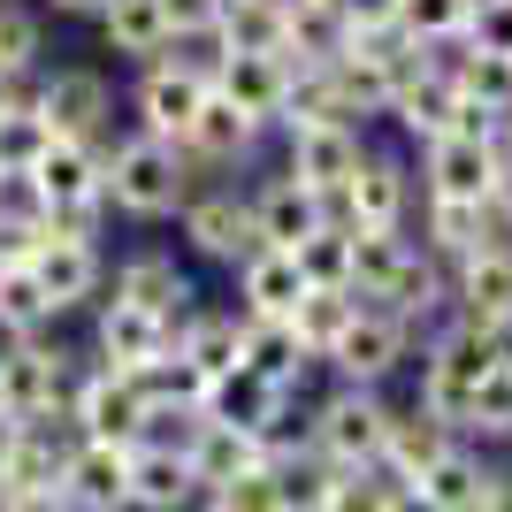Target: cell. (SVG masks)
<instances>
[{
	"instance_id": "6da1fadb",
	"label": "cell",
	"mask_w": 512,
	"mask_h": 512,
	"mask_svg": "<svg viewBox=\"0 0 512 512\" xmlns=\"http://www.w3.org/2000/svg\"><path fill=\"white\" fill-rule=\"evenodd\" d=\"M207 184L192 153L176 138H153V130H115L100 146V192H107V214L123 222H176V207Z\"/></svg>"
},
{
	"instance_id": "7a4b0ae2",
	"label": "cell",
	"mask_w": 512,
	"mask_h": 512,
	"mask_svg": "<svg viewBox=\"0 0 512 512\" xmlns=\"http://www.w3.org/2000/svg\"><path fill=\"white\" fill-rule=\"evenodd\" d=\"M214 39H169L153 62H138V85H130V130H153V138H184L199 115V100L214 92Z\"/></svg>"
},
{
	"instance_id": "3957f363",
	"label": "cell",
	"mask_w": 512,
	"mask_h": 512,
	"mask_svg": "<svg viewBox=\"0 0 512 512\" xmlns=\"http://www.w3.org/2000/svg\"><path fill=\"white\" fill-rule=\"evenodd\" d=\"M505 352H512L505 329H482V321L451 314L444 329L428 337V352H421V398H413V406H428L444 428H467V398H474V383H482V375H490Z\"/></svg>"
},
{
	"instance_id": "277c9868",
	"label": "cell",
	"mask_w": 512,
	"mask_h": 512,
	"mask_svg": "<svg viewBox=\"0 0 512 512\" xmlns=\"http://www.w3.org/2000/svg\"><path fill=\"white\" fill-rule=\"evenodd\" d=\"M23 192L39 199L46 237H100L107 230V192H100V146H77V138H54V146L31 161Z\"/></svg>"
},
{
	"instance_id": "5b68a950",
	"label": "cell",
	"mask_w": 512,
	"mask_h": 512,
	"mask_svg": "<svg viewBox=\"0 0 512 512\" xmlns=\"http://www.w3.org/2000/svg\"><path fill=\"white\" fill-rule=\"evenodd\" d=\"M31 107L46 115L54 138H77V146L115 138V85L92 62H39L31 69Z\"/></svg>"
},
{
	"instance_id": "8992f818",
	"label": "cell",
	"mask_w": 512,
	"mask_h": 512,
	"mask_svg": "<svg viewBox=\"0 0 512 512\" xmlns=\"http://www.w3.org/2000/svg\"><path fill=\"white\" fill-rule=\"evenodd\" d=\"M390 413L398 406H383V390L337 383L314 406V421H306V451H314L321 467H375V459H383V436H390Z\"/></svg>"
},
{
	"instance_id": "52a82bcc",
	"label": "cell",
	"mask_w": 512,
	"mask_h": 512,
	"mask_svg": "<svg viewBox=\"0 0 512 512\" xmlns=\"http://www.w3.org/2000/svg\"><path fill=\"white\" fill-rule=\"evenodd\" d=\"M69 383H77V360L54 337H0V421L8 428L62 413Z\"/></svg>"
},
{
	"instance_id": "ba28073f",
	"label": "cell",
	"mask_w": 512,
	"mask_h": 512,
	"mask_svg": "<svg viewBox=\"0 0 512 512\" xmlns=\"http://www.w3.org/2000/svg\"><path fill=\"white\" fill-rule=\"evenodd\" d=\"M413 360V321H398L390 306H352V321H344V337L329 344V360L337 367V383H360V390H383L398 367Z\"/></svg>"
},
{
	"instance_id": "9c48e42d",
	"label": "cell",
	"mask_w": 512,
	"mask_h": 512,
	"mask_svg": "<svg viewBox=\"0 0 512 512\" xmlns=\"http://www.w3.org/2000/svg\"><path fill=\"white\" fill-rule=\"evenodd\" d=\"M62 421L77 436H92V444H138L146 436V398L115 367H77V383L62 398Z\"/></svg>"
},
{
	"instance_id": "30bf717a",
	"label": "cell",
	"mask_w": 512,
	"mask_h": 512,
	"mask_svg": "<svg viewBox=\"0 0 512 512\" xmlns=\"http://www.w3.org/2000/svg\"><path fill=\"white\" fill-rule=\"evenodd\" d=\"M176 237H184L199 260H222V268H237V260L260 245V230H253V199L237 192V184H199V192L176 207Z\"/></svg>"
},
{
	"instance_id": "8fae6325",
	"label": "cell",
	"mask_w": 512,
	"mask_h": 512,
	"mask_svg": "<svg viewBox=\"0 0 512 512\" xmlns=\"http://www.w3.org/2000/svg\"><path fill=\"white\" fill-rule=\"evenodd\" d=\"M367 161V123H306V130H283V169L299 176L306 192H321L329 207L344 199V184L360 176Z\"/></svg>"
},
{
	"instance_id": "7c38bea8",
	"label": "cell",
	"mask_w": 512,
	"mask_h": 512,
	"mask_svg": "<svg viewBox=\"0 0 512 512\" xmlns=\"http://www.w3.org/2000/svg\"><path fill=\"white\" fill-rule=\"evenodd\" d=\"M107 299H130V306H146V314H161V321H169V337L199 314L192 276H184V268H176V253H161V245H138V253L115 260V276H107Z\"/></svg>"
},
{
	"instance_id": "4fadbf2b",
	"label": "cell",
	"mask_w": 512,
	"mask_h": 512,
	"mask_svg": "<svg viewBox=\"0 0 512 512\" xmlns=\"http://www.w3.org/2000/svg\"><path fill=\"white\" fill-rule=\"evenodd\" d=\"M337 222L344 230H406L413 222V169L398 161V153L367 146L360 176H352L344 199H337Z\"/></svg>"
},
{
	"instance_id": "5bb4252c",
	"label": "cell",
	"mask_w": 512,
	"mask_h": 512,
	"mask_svg": "<svg viewBox=\"0 0 512 512\" xmlns=\"http://www.w3.org/2000/svg\"><path fill=\"white\" fill-rule=\"evenodd\" d=\"M31 276H39L46 306H54V321H62V314H77V306H100L107 253H100V237H46L39 253H31Z\"/></svg>"
},
{
	"instance_id": "9a60e30c",
	"label": "cell",
	"mask_w": 512,
	"mask_h": 512,
	"mask_svg": "<svg viewBox=\"0 0 512 512\" xmlns=\"http://www.w3.org/2000/svg\"><path fill=\"white\" fill-rule=\"evenodd\" d=\"M444 276H451V314L482 321V329H505V314H512V237H490V245L444 260Z\"/></svg>"
},
{
	"instance_id": "2e32d148",
	"label": "cell",
	"mask_w": 512,
	"mask_h": 512,
	"mask_svg": "<svg viewBox=\"0 0 512 512\" xmlns=\"http://www.w3.org/2000/svg\"><path fill=\"white\" fill-rule=\"evenodd\" d=\"M291 398H299V390L268 383V375H253V367L237 360V367H222V375L199 390V413H207V421L245 428V436H268L276 421H291Z\"/></svg>"
},
{
	"instance_id": "e0dca14e",
	"label": "cell",
	"mask_w": 512,
	"mask_h": 512,
	"mask_svg": "<svg viewBox=\"0 0 512 512\" xmlns=\"http://www.w3.org/2000/svg\"><path fill=\"white\" fill-rule=\"evenodd\" d=\"M169 352V321L146 314L130 299H107L100 291V314H92V367H115V375H138L146 360Z\"/></svg>"
},
{
	"instance_id": "ac0fdd59",
	"label": "cell",
	"mask_w": 512,
	"mask_h": 512,
	"mask_svg": "<svg viewBox=\"0 0 512 512\" xmlns=\"http://www.w3.org/2000/svg\"><path fill=\"white\" fill-rule=\"evenodd\" d=\"M54 490L69 497V512H130V444H92V436H77Z\"/></svg>"
},
{
	"instance_id": "d6986e66",
	"label": "cell",
	"mask_w": 512,
	"mask_h": 512,
	"mask_svg": "<svg viewBox=\"0 0 512 512\" xmlns=\"http://www.w3.org/2000/svg\"><path fill=\"white\" fill-rule=\"evenodd\" d=\"M245 199H253V230H260V245H283V253H299V245L321 230V222H337V207H329L321 192H306L291 169H276L260 192H245Z\"/></svg>"
},
{
	"instance_id": "ffe728a7",
	"label": "cell",
	"mask_w": 512,
	"mask_h": 512,
	"mask_svg": "<svg viewBox=\"0 0 512 512\" xmlns=\"http://www.w3.org/2000/svg\"><path fill=\"white\" fill-rule=\"evenodd\" d=\"M497 161H505L497 146L444 130V138H428V146H421V199H490Z\"/></svg>"
},
{
	"instance_id": "44dd1931",
	"label": "cell",
	"mask_w": 512,
	"mask_h": 512,
	"mask_svg": "<svg viewBox=\"0 0 512 512\" xmlns=\"http://www.w3.org/2000/svg\"><path fill=\"white\" fill-rule=\"evenodd\" d=\"M199 482L184 444H161V436H138L130 444V512H192Z\"/></svg>"
},
{
	"instance_id": "7402d4cb",
	"label": "cell",
	"mask_w": 512,
	"mask_h": 512,
	"mask_svg": "<svg viewBox=\"0 0 512 512\" xmlns=\"http://www.w3.org/2000/svg\"><path fill=\"white\" fill-rule=\"evenodd\" d=\"M260 138H268V130H260L245 107H230L222 92H207V100H199V115H192V130H184L176 146L192 153L199 169H245V161L260 153Z\"/></svg>"
},
{
	"instance_id": "603a6c76",
	"label": "cell",
	"mask_w": 512,
	"mask_h": 512,
	"mask_svg": "<svg viewBox=\"0 0 512 512\" xmlns=\"http://www.w3.org/2000/svg\"><path fill=\"white\" fill-rule=\"evenodd\" d=\"M214 92L230 107H245L260 130H276L283 92H291V62H283V54H222V62H214Z\"/></svg>"
},
{
	"instance_id": "cb8c5ba5",
	"label": "cell",
	"mask_w": 512,
	"mask_h": 512,
	"mask_svg": "<svg viewBox=\"0 0 512 512\" xmlns=\"http://www.w3.org/2000/svg\"><path fill=\"white\" fill-rule=\"evenodd\" d=\"M314 283H306L299 253H283V245H253V253L237 260V314H291Z\"/></svg>"
},
{
	"instance_id": "d4e9b609",
	"label": "cell",
	"mask_w": 512,
	"mask_h": 512,
	"mask_svg": "<svg viewBox=\"0 0 512 512\" xmlns=\"http://www.w3.org/2000/svg\"><path fill=\"white\" fill-rule=\"evenodd\" d=\"M451 444H459V428H444L428 406H406V413H390V436H383V459H375V467H383L390 482H421Z\"/></svg>"
},
{
	"instance_id": "484cf974",
	"label": "cell",
	"mask_w": 512,
	"mask_h": 512,
	"mask_svg": "<svg viewBox=\"0 0 512 512\" xmlns=\"http://www.w3.org/2000/svg\"><path fill=\"white\" fill-rule=\"evenodd\" d=\"M237 360L253 367V375H268V383H283V390H299L306 367H314L283 314H237Z\"/></svg>"
},
{
	"instance_id": "4316f807",
	"label": "cell",
	"mask_w": 512,
	"mask_h": 512,
	"mask_svg": "<svg viewBox=\"0 0 512 512\" xmlns=\"http://www.w3.org/2000/svg\"><path fill=\"white\" fill-rule=\"evenodd\" d=\"M329 85H337V100H344V115L352 123H383L390 115V92H398V77H390V62L375 54V46H344L337 62H329Z\"/></svg>"
},
{
	"instance_id": "83f0119b",
	"label": "cell",
	"mask_w": 512,
	"mask_h": 512,
	"mask_svg": "<svg viewBox=\"0 0 512 512\" xmlns=\"http://www.w3.org/2000/svg\"><path fill=\"white\" fill-rule=\"evenodd\" d=\"M413 245L406 230H352V299H367V306H383L398 283H406V268H413Z\"/></svg>"
},
{
	"instance_id": "f1b7e54d",
	"label": "cell",
	"mask_w": 512,
	"mask_h": 512,
	"mask_svg": "<svg viewBox=\"0 0 512 512\" xmlns=\"http://www.w3.org/2000/svg\"><path fill=\"white\" fill-rule=\"evenodd\" d=\"M490 237H505L490 222V207L482 199H421V253H436V260H459V253H474V245H490Z\"/></svg>"
},
{
	"instance_id": "f546056e",
	"label": "cell",
	"mask_w": 512,
	"mask_h": 512,
	"mask_svg": "<svg viewBox=\"0 0 512 512\" xmlns=\"http://www.w3.org/2000/svg\"><path fill=\"white\" fill-rule=\"evenodd\" d=\"M184 459H192V482H199V497H207V490H222L230 474L260 467V436H245V428L207 421V413H199V428L184 436Z\"/></svg>"
},
{
	"instance_id": "4dcf8cb0",
	"label": "cell",
	"mask_w": 512,
	"mask_h": 512,
	"mask_svg": "<svg viewBox=\"0 0 512 512\" xmlns=\"http://www.w3.org/2000/svg\"><path fill=\"white\" fill-rule=\"evenodd\" d=\"M383 123H398L413 146L444 138V130H451V77H444V62H428L421 77H406V85L390 92V115H383Z\"/></svg>"
},
{
	"instance_id": "1f68e13d",
	"label": "cell",
	"mask_w": 512,
	"mask_h": 512,
	"mask_svg": "<svg viewBox=\"0 0 512 512\" xmlns=\"http://www.w3.org/2000/svg\"><path fill=\"white\" fill-rule=\"evenodd\" d=\"M444 77L459 100H482L490 115H512V54H482V46H444Z\"/></svg>"
},
{
	"instance_id": "d6a6232c",
	"label": "cell",
	"mask_w": 512,
	"mask_h": 512,
	"mask_svg": "<svg viewBox=\"0 0 512 512\" xmlns=\"http://www.w3.org/2000/svg\"><path fill=\"white\" fill-rule=\"evenodd\" d=\"M100 39L107 54H123V62H153L161 46H169V23H161V0H107L100 16Z\"/></svg>"
},
{
	"instance_id": "836d02e7",
	"label": "cell",
	"mask_w": 512,
	"mask_h": 512,
	"mask_svg": "<svg viewBox=\"0 0 512 512\" xmlns=\"http://www.w3.org/2000/svg\"><path fill=\"white\" fill-rule=\"evenodd\" d=\"M214 54H283V0H222Z\"/></svg>"
},
{
	"instance_id": "e575fe53",
	"label": "cell",
	"mask_w": 512,
	"mask_h": 512,
	"mask_svg": "<svg viewBox=\"0 0 512 512\" xmlns=\"http://www.w3.org/2000/svg\"><path fill=\"white\" fill-rule=\"evenodd\" d=\"M482 474H490V467H482V451L459 436V444H451L444 459H436V467L413 482V490H421L436 512H482Z\"/></svg>"
},
{
	"instance_id": "d590c367",
	"label": "cell",
	"mask_w": 512,
	"mask_h": 512,
	"mask_svg": "<svg viewBox=\"0 0 512 512\" xmlns=\"http://www.w3.org/2000/svg\"><path fill=\"white\" fill-rule=\"evenodd\" d=\"M169 344L184 352V360H192V375H199V383H214L222 367H237V314H207V306H199V314L184 321V329H176Z\"/></svg>"
},
{
	"instance_id": "8d00e7d4",
	"label": "cell",
	"mask_w": 512,
	"mask_h": 512,
	"mask_svg": "<svg viewBox=\"0 0 512 512\" xmlns=\"http://www.w3.org/2000/svg\"><path fill=\"white\" fill-rule=\"evenodd\" d=\"M352 306H360L352 291H306V299L291 306V314H283V321H291V337L306 344V360H314V367L329 360V344L344 337V321H352Z\"/></svg>"
},
{
	"instance_id": "74e56055",
	"label": "cell",
	"mask_w": 512,
	"mask_h": 512,
	"mask_svg": "<svg viewBox=\"0 0 512 512\" xmlns=\"http://www.w3.org/2000/svg\"><path fill=\"white\" fill-rule=\"evenodd\" d=\"M39 62H46L39 0H0V77H31Z\"/></svg>"
},
{
	"instance_id": "f35d334b",
	"label": "cell",
	"mask_w": 512,
	"mask_h": 512,
	"mask_svg": "<svg viewBox=\"0 0 512 512\" xmlns=\"http://www.w3.org/2000/svg\"><path fill=\"white\" fill-rule=\"evenodd\" d=\"M46 329H54V306H46L39 276L0 268V337H46Z\"/></svg>"
},
{
	"instance_id": "ab89813d",
	"label": "cell",
	"mask_w": 512,
	"mask_h": 512,
	"mask_svg": "<svg viewBox=\"0 0 512 512\" xmlns=\"http://www.w3.org/2000/svg\"><path fill=\"white\" fill-rule=\"evenodd\" d=\"M459 436H490V444H505V436H512V352L482 375V383H474L467 428H459Z\"/></svg>"
},
{
	"instance_id": "60d3db41",
	"label": "cell",
	"mask_w": 512,
	"mask_h": 512,
	"mask_svg": "<svg viewBox=\"0 0 512 512\" xmlns=\"http://www.w3.org/2000/svg\"><path fill=\"white\" fill-rule=\"evenodd\" d=\"M299 268H306L314 291H352V230H344V222H321L299 245Z\"/></svg>"
},
{
	"instance_id": "b9f144b4",
	"label": "cell",
	"mask_w": 512,
	"mask_h": 512,
	"mask_svg": "<svg viewBox=\"0 0 512 512\" xmlns=\"http://www.w3.org/2000/svg\"><path fill=\"white\" fill-rule=\"evenodd\" d=\"M467 16H474L467 0H398V31L421 39V46H436V54L467 39Z\"/></svg>"
},
{
	"instance_id": "7bdbcfd3",
	"label": "cell",
	"mask_w": 512,
	"mask_h": 512,
	"mask_svg": "<svg viewBox=\"0 0 512 512\" xmlns=\"http://www.w3.org/2000/svg\"><path fill=\"white\" fill-rule=\"evenodd\" d=\"M54 146V130H46V115L31 100H16L8 115H0V176H31V161Z\"/></svg>"
},
{
	"instance_id": "ee69618b",
	"label": "cell",
	"mask_w": 512,
	"mask_h": 512,
	"mask_svg": "<svg viewBox=\"0 0 512 512\" xmlns=\"http://www.w3.org/2000/svg\"><path fill=\"white\" fill-rule=\"evenodd\" d=\"M390 474L383 467H329L321 474V512H383Z\"/></svg>"
},
{
	"instance_id": "f6af8a7d",
	"label": "cell",
	"mask_w": 512,
	"mask_h": 512,
	"mask_svg": "<svg viewBox=\"0 0 512 512\" xmlns=\"http://www.w3.org/2000/svg\"><path fill=\"white\" fill-rule=\"evenodd\" d=\"M199 512H283V497H276V474H268V467H245V474H230L222 490H207V497H199Z\"/></svg>"
},
{
	"instance_id": "bcb514c9",
	"label": "cell",
	"mask_w": 512,
	"mask_h": 512,
	"mask_svg": "<svg viewBox=\"0 0 512 512\" xmlns=\"http://www.w3.org/2000/svg\"><path fill=\"white\" fill-rule=\"evenodd\" d=\"M467 46H482V54H512V0H482L467 16Z\"/></svg>"
},
{
	"instance_id": "7dc6e473",
	"label": "cell",
	"mask_w": 512,
	"mask_h": 512,
	"mask_svg": "<svg viewBox=\"0 0 512 512\" xmlns=\"http://www.w3.org/2000/svg\"><path fill=\"white\" fill-rule=\"evenodd\" d=\"M214 16H222V0H161L169 39H214Z\"/></svg>"
},
{
	"instance_id": "c3c4849f",
	"label": "cell",
	"mask_w": 512,
	"mask_h": 512,
	"mask_svg": "<svg viewBox=\"0 0 512 512\" xmlns=\"http://www.w3.org/2000/svg\"><path fill=\"white\" fill-rule=\"evenodd\" d=\"M329 8L344 16V31H352V39H375V31H390V23H398V0H329Z\"/></svg>"
},
{
	"instance_id": "681fc988",
	"label": "cell",
	"mask_w": 512,
	"mask_h": 512,
	"mask_svg": "<svg viewBox=\"0 0 512 512\" xmlns=\"http://www.w3.org/2000/svg\"><path fill=\"white\" fill-rule=\"evenodd\" d=\"M482 207H490V222L512 237V161H497V176H490V199H482Z\"/></svg>"
},
{
	"instance_id": "f907efd6",
	"label": "cell",
	"mask_w": 512,
	"mask_h": 512,
	"mask_svg": "<svg viewBox=\"0 0 512 512\" xmlns=\"http://www.w3.org/2000/svg\"><path fill=\"white\" fill-rule=\"evenodd\" d=\"M0 512H69V497L62 490H8Z\"/></svg>"
},
{
	"instance_id": "816d5d0a",
	"label": "cell",
	"mask_w": 512,
	"mask_h": 512,
	"mask_svg": "<svg viewBox=\"0 0 512 512\" xmlns=\"http://www.w3.org/2000/svg\"><path fill=\"white\" fill-rule=\"evenodd\" d=\"M482 512H512V467L482 474Z\"/></svg>"
},
{
	"instance_id": "f5cc1de1",
	"label": "cell",
	"mask_w": 512,
	"mask_h": 512,
	"mask_svg": "<svg viewBox=\"0 0 512 512\" xmlns=\"http://www.w3.org/2000/svg\"><path fill=\"white\" fill-rule=\"evenodd\" d=\"M383 512H436V505H428L413 482H390V505H383Z\"/></svg>"
},
{
	"instance_id": "db71d44e",
	"label": "cell",
	"mask_w": 512,
	"mask_h": 512,
	"mask_svg": "<svg viewBox=\"0 0 512 512\" xmlns=\"http://www.w3.org/2000/svg\"><path fill=\"white\" fill-rule=\"evenodd\" d=\"M107 0H39V16H100Z\"/></svg>"
},
{
	"instance_id": "11a10c76",
	"label": "cell",
	"mask_w": 512,
	"mask_h": 512,
	"mask_svg": "<svg viewBox=\"0 0 512 512\" xmlns=\"http://www.w3.org/2000/svg\"><path fill=\"white\" fill-rule=\"evenodd\" d=\"M497 153H505V161H512V115H505V138H497Z\"/></svg>"
},
{
	"instance_id": "9f6ffc18",
	"label": "cell",
	"mask_w": 512,
	"mask_h": 512,
	"mask_svg": "<svg viewBox=\"0 0 512 512\" xmlns=\"http://www.w3.org/2000/svg\"><path fill=\"white\" fill-rule=\"evenodd\" d=\"M505 344H512V314H505Z\"/></svg>"
},
{
	"instance_id": "6f0895ef",
	"label": "cell",
	"mask_w": 512,
	"mask_h": 512,
	"mask_svg": "<svg viewBox=\"0 0 512 512\" xmlns=\"http://www.w3.org/2000/svg\"><path fill=\"white\" fill-rule=\"evenodd\" d=\"M0 184H8V176H0Z\"/></svg>"
},
{
	"instance_id": "680465c9",
	"label": "cell",
	"mask_w": 512,
	"mask_h": 512,
	"mask_svg": "<svg viewBox=\"0 0 512 512\" xmlns=\"http://www.w3.org/2000/svg\"><path fill=\"white\" fill-rule=\"evenodd\" d=\"M314 512H321V505H314Z\"/></svg>"
}]
</instances>
